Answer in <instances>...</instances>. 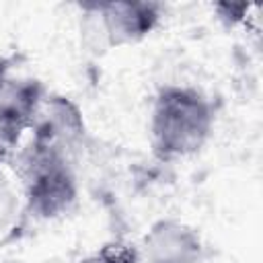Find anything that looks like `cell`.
<instances>
[{"label":"cell","instance_id":"1","mask_svg":"<svg viewBox=\"0 0 263 263\" xmlns=\"http://www.w3.org/2000/svg\"><path fill=\"white\" fill-rule=\"evenodd\" d=\"M214 127L212 103L195 88L164 86L150 111V140L160 158H183L197 152Z\"/></svg>","mask_w":263,"mask_h":263},{"label":"cell","instance_id":"2","mask_svg":"<svg viewBox=\"0 0 263 263\" xmlns=\"http://www.w3.org/2000/svg\"><path fill=\"white\" fill-rule=\"evenodd\" d=\"M21 175L29 208L35 216H60L68 212L76 199V181L70 168V158L53 148L31 142V146L21 152Z\"/></svg>","mask_w":263,"mask_h":263},{"label":"cell","instance_id":"3","mask_svg":"<svg viewBox=\"0 0 263 263\" xmlns=\"http://www.w3.org/2000/svg\"><path fill=\"white\" fill-rule=\"evenodd\" d=\"M82 8L86 14L84 33L105 47L142 39L160 18V6L152 2H99Z\"/></svg>","mask_w":263,"mask_h":263},{"label":"cell","instance_id":"4","mask_svg":"<svg viewBox=\"0 0 263 263\" xmlns=\"http://www.w3.org/2000/svg\"><path fill=\"white\" fill-rule=\"evenodd\" d=\"M43 103V90L31 78H6L0 86V156H6L18 144L25 129L33 127L35 115Z\"/></svg>","mask_w":263,"mask_h":263},{"label":"cell","instance_id":"5","mask_svg":"<svg viewBox=\"0 0 263 263\" xmlns=\"http://www.w3.org/2000/svg\"><path fill=\"white\" fill-rule=\"evenodd\" d=\"M144 247L150 263H193L199 238L179 222H160L150 230Z\"/></svg>","mask_w":263,"mask_h":263},{"label":"cell","instance_id":"6","mask_svg":"<svg viewBox=\"0 0 263 263\" xmlns=\"http://www.w3.org/2000/svg\"><path fill=\"white\" fill-rule=\"evenodd\" d=\"M80 263H138L136 251H132L125 245H107L99 253L82 259Z\"/></svg>","mask_w":263,"mask_h":263},{"label":"cell","instance_id":"7","mask_svg":"<svg viewBox=\"0 0 263 263\" xmlns=\"http://www.w3.org/2000/svg\"><path fill=\"white\" fill-rule=\"evenodd\" d=\"M6 78H8V62L0 58V86L4 84Z\"/></svg>","mask_w":263,"mask_h":263}]
</instances>
